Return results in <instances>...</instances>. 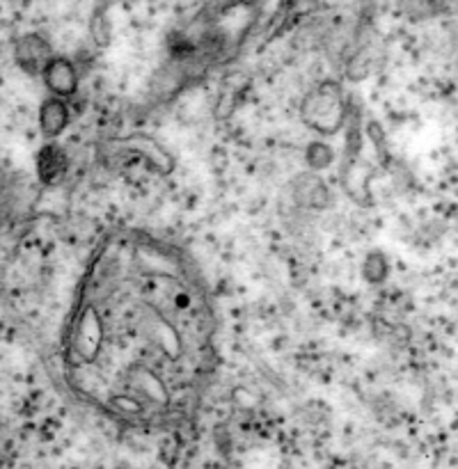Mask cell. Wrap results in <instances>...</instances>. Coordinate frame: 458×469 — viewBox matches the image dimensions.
<instances>
[{
    "label": "cell",
    "mask_w": 458,
    "mask_h": 469,
    "mask_svg": "<svg viewBox=\"0 0 458 469\" xmlns=\"http://www.w3.org/2000/svg\"><path fill=\"white\" fill-rule=\"evenodd\" d=\"M39 124H42V131L46 138H58L62 133L67 124H70V110H67V103L58 96L53 99H46L42 103V110H39Z\"/></svg>",
    "instance_id": "obj_5"
},
{
    "label": "cell",
    "mask_w": 458,
    "mask_h": 469,
    "mask_svg": "<svg viewBox=\"0 0 458 469\" xmlns=\"http://www.w3.org/2000/svg\"><path fill=\"white\" fill-rule=\"evenodd\" d=\"M16 60L21 64L28 74H42L46 69V64L51 62V53L48 46L37 37H23L16 44Z\"/></svg>",
    "instance_id": "obj_4"
},
{
    "label": "cell",
    "mask_w": 458,
    "mask_h": 469,
    "mask_svg": "<svg viewBox=\"0 0 458 469\" xmlns=\"http://www.w3.org/2000/svg\"><path fill=\"white\" fill-rule=\"evenodd\" d=\"M5 211H7V198L3 195V190H0V220H3Z\"/></svg>",
    "instance_id": "obj_9"
},
{
    "label": "cell",
    "mask_w": 458,
    "mask_h": 469,
    "mask_svg": "<svg viewBox=\"0 0 458 469\" xmlns=\"http://www.w3.org/2000/svg\"><path fill=\"white\" fill-rule=\"evenodd\" d=\"M388 272V262H385L383 252H372L367 256V263H364V278L369 282H380Z\"/></svg>",
    "instance_id": "obj_7"
},
{
    "label": "cell",
    "mask_w": 458,
    "mask_h": 469,
    "mask_svg": "<svg viewBox=\"0 0 458 469\" xmlns=\"http://www.w3.org/2000/svg\"><path fill=\"white\" fill-rule=\"evenodd\" d=\"M67 170V154L58 144H46L37 156V172L44 183H55Z\"/></svg>",
    "instance_id": "obj_6"
},
{
    "label": "cell",
    "mask_w": 458,
    "mask_h": 469,
    "mask_svg": "<svg viewBox=\"0 0 458 469\" xmlns=\"http://www.w3.org/2000/svg\"><path fill=\"white\" fill-rule=\"evenodd\" d=\"M44 80H46L48 90L58 96L74 94L76 87H78V78H76L74 67L62 58H55L46 64V69H44Z\"/></svg>",
    "instance_id": "obj_3"
},
{
    "label": "cell",
    "mask_w": 458,
    "mask_h": 469,
    "mask_svg": "<svg viewBox=\"0 0 458 469\" xmlns=\"http://www.w3.org/2000/svg\"><path fill=\"white\" fill-rule=\"evenodd\" d=\"M214 335L207 288L176 247L122 234L80 288L64 346L70 384L118 416L168 410L195 383Z\"/></svg>",
    "instance_id": "obj_1"
},
{
    "label": "cell",
    "mask_w": 458,
    "mask_h": 469,
    "mask_svg": "<svg viewBox=\"0 0 458 469\" xmlns=\"http://www.w3.org/2000/svg\"><path fill=\"white\" fill-rule=\"evenodd\" d=\"M341 99L337 92L319 90L312 96H307L303 103V119L321 133H335L341 124Z\"/></svg>",
    "instance_id": "obj_2"
},
{
    "label": "cell",
    "mask_w": 458,
    "mask_h": 469,
    "mask_svg": "<svg viewBox=\"0 0 458 469\" xmlns=\"http://www.w3.org/2000/svg\"><path fill=\"white\" fill-rule=\"evenodd\" d=\"M307 163L312 167H316V170H319V167H325V166H331L332 163V151L328 150V147H325V144H321V142H312L309 144V150H307Z\"/></svg>",
    "instance_id": "obj_8"
}]
</instances>
